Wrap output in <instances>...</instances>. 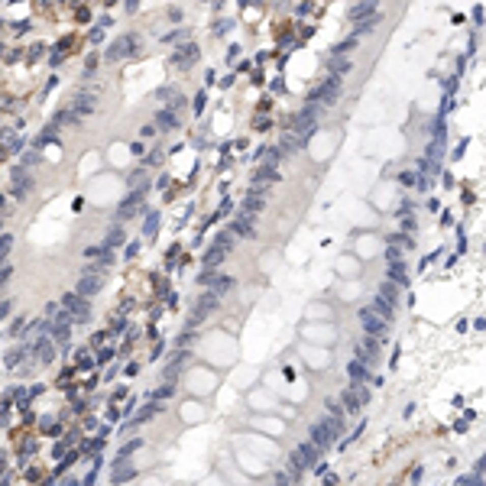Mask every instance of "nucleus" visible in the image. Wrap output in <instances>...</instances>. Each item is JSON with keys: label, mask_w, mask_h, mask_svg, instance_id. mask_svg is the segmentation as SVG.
<instances>
[{"label": "nucleus", "mask_w": 486, "mask_h": 486, "mask_svg": "<svg viewBox=\"0 0 486 486\" xmlns=\"http://www.w3.org/2000/svg\"><path fill=\"white\" fill-rule=\"evenodd\" d=\"M139 49V33H127V36H120V39H113L107 49H104V62H120V59H127L130 52H136Z\"/></svg>", "instance_id": "nucleus-1"}, {"label": "nucleus", "mask_w": 486, "mask_h": 486, "mask_svg": "<svg viewBox=\"0 0 486 486\" xmlns=\"http://www.w3.org/2000/svg\"><path fill=\"white\" fill-rule=\"evenodd\" d=\"M72 104H75V117H88V113H94L97 110V91L94 88H78L75 91V97H72Z\"/></svg>", "instance_id": "nucleus-2"}, {"label": "nucleus", "mask_w": 486, "mask_h": 486, "mask_svg": "<svg viewBox=\"0 0 486 486\" xmlns=\"http://www.w3.org/2000/svg\"><path fill=\"white\" fill-rule=\"evenodd\" d=\"M143 201H146V191H133L130 198H123L120 201V211H117V224H120V220H127V217H136L139 211H143Z\"/></svg>", "instance_id": "nucleus-3"}, {"label": "nucleus", "mask_w": 486, "mask_h": 486, "mask_svg": "<svg viewBox=\"0 0 486 486\" xmlns=\"http://www.w3.org/2000/svg\"><path fill=\"white\" fill-rule=\"evenodd\" d=\"M101 289H104V276H81L78 285H75V295L78 298H94Z\"/></svg>", "instance_id": "nucleus-4"}, {"label": "nucleus", "mask_w": 486, "mask_h": 486, "mask_svg": "<svg viewBox=\"0 0 486 486\" xmlns=\"http://www.w3.org/2000/svg\"><path fill=\"white\" fill-rule=\"evenodd\" d=\"M194 62H198V46H194V42L179 46V49H175V55H172V65L175 68H191Z\"/></svg>", "instance_id": "nucleus-5"}, {"label": "nucleus", "mask_w": 486, "mask_h": 486, "mask_svg": "<svg viewBox=\"0 0 486 486\" xmlns=\"http://www.w3.org/2000/svg\"><path fill=\"white\" fill-rule=\"evenodd\" d=\"M217 308V295H201L198 302H194V308H191V315H188V324H198L205 315H211Z\"/></svg>", "instance_id": "nucleus-6"}, {"label": "nucleus", "mask_w": 486, "mask_h": 486, "mask_svg": "<svg viewBox=\"0 0 486 486\" xmlns=\"http://www.w3.org/2000/svg\"><path fill=\"white\" fill-rule=\"evenodd\" d=\"M133 476H136V467H133V464L117 461V464H113V473H110V483H117V486H120V483L133 480Z\"/></svg>", "instance_id": "nucleus-7"}, {"label": "nucleus", "mask_w": 486, "mask_h": 486, "mask_svg": "<svg viewBox=\"0 0 486 486\" xmlns=\"http://www.w3.org/2000/svg\"><path fill=\"white\" fill-rule=\"evenodd\" d=\"M156 127H162V130H179V117H175V110L159 107V110H156Z\"/></svg>", "instance_id": "nucleus-8"}, {"label": "nucleus", "mask_w": 486, "mask_h": 486, "mask_svg": "<svg viewBox=\"0 0 486 486\" xmlns=\"http://www.w3.org/2000/svg\"><path fill=\"white\" fill-rule=\"evenodd\" d=\"M159 220H162V214H159V211H153V208H146V220H143V237H146V240H153V237H156Z\"/></svg>", "instance_id": "nucleus-9"}, {"label": "nucleus", "mask_w": 486, "mask_h": 486, "mask_svg": "<svg viewBox=\"0 0 486 486\" xmlns=\"http://www.w3.org/2000/svg\"><path fill=\"white\" fill-rule=\"evenodd\" d=\"M227 253H231V250H224V246H214V243H211V250L205 253V269H217L220 263H224Z\"/></svg>", "instance_id": "nucleus-10"}, {"label": "nucleus", "mask_w": 486, "mask_h": 486, "mask_svg": "<svg viewBox=\"0 0 486 486\" xmlns=\"http://www.w3.org/2000/svg\"><path fill=\"white\" fill-rule=\"evenodd\" d=\"M123 237H127V234H123V227H120V224H113L110 231L104 234V246H107V250H113V246H120V243H123Z\"/></svg>", "instance_id": "nucleus-11"}, {"label": "nucleus", "mask_w": 486, "mask_h": 486, "mask_svg": "<svg viewBox=\"0 0 486 486\" xmlns=\"http://www.w3.org/2000/svg\"><path fill=\"white\" fill-rule=\"evenodd\" d=\"M139 447H143V441H139V438H133V441H127V444H123V447H120V454H117V461H127V457H130V454H136V450H139Z\"/></svg>", "instance_id": "nucleus-12"}, {"label": "nucleus", "mask_w": 486, "mask_h": 486, "mask_svg": "<svg viewBox=\"0 0 486 486\" xmlns=\"http://www.w3.org/2000/svg\"><path fill=\"white\" fill-rule=\"evenodd\" d=\"M234 234H240V237H253V227H250V217H237L234 220V227H231Z\"/></svg>", "instance_id": "nucleus-13"}, {"label": "nucleus", "mask_w": 486, "mask_h": 486, "mask_svg": "<svg viewBox=\"0 0 486 486\" xmlns=\"http://www.w3.org/2000/svg\"><path fill=\"white\" fill-rule=\"evenodd\" d=\"M234 285V279L231 276H214V282H211V289H214V295H224L227 289Z\"/></svg>", "instance_id": "nucleus-14"}, {"label": "nucleus", "mask_w": 486, "mask_h": 486, "mask_svg": "<svg viewBox=\"0 0 486 486\" xmlns=\"http://www.w3.org/2000/svg\"><path fill=\"white\" fill-rule=\"evenodd\" d=\"M75 366L81 369V373H88V369L94 366V357H91V353H88V350H81V353H78V357H75Z\"/></svg>", "instance_id": "nucleus-15"}, {"label": "nucleus", "mask_w": 486, "mask_h": 486, "mask_svg": "<svg viewBox=\"0 0 486 486\" xmlns=\"http://www.w3.org/2000/svg\"><path fill=\"white\" fill-rule=\"evenodd\" d=\"M360 253H366V256H373V253H379V240L376 237H360Z\"/></svg>", "instance_id": "nucleus-16"}, {"label": "nucleus", "mask_w": 486, "mask_h": 486, "mask_svg": "<svg viewBox=\"0 0 486 486\" xmlns=\"http://www.w3.org/2000/svg\"><path fill=\"white\" fill-rule=\"evenodd\" d=\"M130 185H133L136 191H146L149 185H146V169H136L133 175H130Z\"/></svg>", "instance_id": "nucleus-17"}, {"label": "nucleus", "mask_w": 486, "mask_h": 486, "mask_svg": "<svg viewBox=\"0 0 486 486\" xmlns=\"http://www.w3.org/2000/svg\"><path fill=\"white\" fill-rule=\"evenodd\" d=\"M153 415H156V405H153V402H146L143 409H139V415L133 418V425H143V421H149V418H153Z\"/></svg>", "instance_id": "nucleus-18"}, {"label": "nucleus", "mask_w": 486, "mask_h": 486, "mask_svg": "<svg viewBox=\"0 0 486 486\" xmlns=\"http://www.w3.org/2000/svg\"><path fill=\"white\" fill-rule=\"evenodd\" d=\"M10 246H13V237H10V234H0V260L10 253Z\"/></svg>", "instance_id": "nucleus-19"}, {"label": "nucleus", "mask_w": 486, "mask_h": 486, "mask_svg": "<svg viewBox=\"0 0 486 486\" xmlns=\"http://www.w3.org/2000/svg\"><path fill=\"white\" fill-rule=\"evenodd\" d=\"M172 392H175V386H172V383H165V386H159L156 392H153V399H169Z\"/></svg>", "instance_id": "nucleus-20"}, {"label": "nucleus", "mask_w": 486, "mask_h": 486, "mask_svg": "<svg viewBox=\"0 0 486 486\" xmlns=\"http://www.w3.org/2000/svg\"><path fill=\"white\" fill-rule=\"evenodd\" d=\"M97 260H101V266L107 269L110 263H113V250H107V246H101V253H97Z\"/></svg>", "instance_id": "nucleus-21"}, {"label": "nucleus", "mask_w": 486, "mask_h": 486, "mask_svg": "<svg viewBox=\"0 0 486 486\" xmlns=\"http://www.w3.org/2000/svg\"><path fill=\"white\" fill-rule=\"evenodd\" d=\"M188 36H191V30H175V33L165 36V42H179V39H188Z\"/></svg>", "instance_id": "nucleus-22"}, {"label": "nucleus", "mask_w": 486, "mask_h": 486, "mask_svg": "<svg viewBox=\"0 0 486 486\" xmlns=\"http://www.w3.org/2000/svg\"><path fill=\"white\" fill-rule=\"evenodd\" d=\"M23 328H26V318H16V321L10 324V337H16V334H23Z\"/></svg>", "instance_id": "nucleus-23"}, {"label": "nucleus", "mask_w": 486, "mask_h": 486, "mask_svg": "<svg viewBox=\"0 0 486 486\" xmlns=\"http://www.w3.org/2000/svg\"><path fill=\"white\" fill-rule=\"evenodd\" d=\"M143 162H146V165H159V162H162V153H159V149H153V153H149Z\"/></svg>", "instance_id": "nucleus-24"}, {"label": "nucleus", "mask_w": 486, "mask_h": 486, "mask_svg": "<svg viewBox=\"0 0 486 486\" xmlns=\"http://www.w3.org/2000/svg\"><path fill=\"white\" fill-rule=\"evenodd\" d=\"M39 162V153H26L23 156V165H36Z\"/></svg>", "instance_id": "nucleus-25"}, {"label": "nucleus", "mask_w": 486, "mask_h": 486, "mask_svg": "<svg viewBox=\"0 0 486 486\" xmlns=\"http://www.w3.org/2000/svg\"><path fill=\"white\" fill-rule=\"evenodd\" d=\"M104 39V26H94L91 30V42H101Z\"/></svg>", "instance_id": "nucleus-26"}, {"label": "nucleus", "mask_w": 486, "mask_h": 486, "mask_svg": "<svg viewBox=\"0 0 486 486\" xmlns=\"http://www.w3.org/2000/svg\"><path fill=\"white\" fill-rule=\"evenodd\" d=\"M201 110H205V91L194 97V113H201Z\"/></svg>", "instance_id": "nucleus-27"}, {"label": "nucleus", "mask_w": 486, "mask_h": 486, "mask_svg": "<svg viewBox=\"0 0 486 486\" xmlns=\"http://www.w3.org/2000/svg\"><path fill=\"white\" fill-rule=\"evenodd\" d=\"M10 308H13V302H0V321H4V318L10 315Z\"/></svg>", "instance_id": "nucleus-28"}, {"label": "nucleus", "mask_w": 486, "mask_h": 486, "mask_svg": "<svg viewBox=\"0 0 486 486\" xmlns=\"http://www.w3.org/2000/svg\"><path fill=\"white\" fill-rule=\"evenodd\" d=\"M344 272H347V276H353V272H357V266H353V260H350V256L344 260Z\"/></svg>", "instance_id": "nucleus-29"}, {"label": "nucleus", "mask_w": 486, "mask_h": 486, "mask_svg": "<svg viewBox=\"0 0 486 486\" xmlns=\"http://www.w3.org/2000/svg\"><path fill=\"white\" fill-rule=\"evenodd\" d=\"M101 344H104V334H94V337H91V347L101 350Z\"/></svg>", "instance_id": "nucleus-30"}, {"label": "nucleus", "mask_w": 486, "mask_h": 486, "mask_svg": "<svg viewBox=\"0 0 486 486\" xmlns=\"http://www.w3.org/2000/svg\"><path fill=\"white\" fill-rule=\"evenodd\" d=\"M62 59H65V55H62V49H55V52H52V55H49V62H52V65H59Z\"/></svg>", "instance_id": "nucleus-31"}, {"label": "nucleus", "mask_w": 486, "mask_h": 486, "mask_svg": "<svg viewBox=\"0 0 486 486\" xmlns=\"http://www.w3.org/2000/svg\"><path fill=\"white\" fill-rule=\"evenodd\" d=\"M10 272H13L10 266H4V269H0V285H4V282H7V279H10Z\"/></svg>", "instance_id": "nucleus-32"}, {"label": "nucleus", "mask_w": 486, "mask_h": 486, "mask_svg": "<svg viewBox=\"0 0 486 486\" xmlns=\"http://www.w3.org/2000/svg\"><path fill=\"white\" fill-rule=\"evenodd\" d=\"M65 447H68V441H59V444H55V457L65 454Z\"/></svg>", "instance_id": "nucleus-33"}, {"label": "nucleus", "mask_w": 486, "mask_h": 486, "mask_svg": "<svg viewBox=\"0 0 486 486\" xmlns=\"http://www.w3.org/2000/svg\"><path fill=\"white\" fill-rule=\"evenodd\" d=\"M136 253H139V243H130L127 246V260H130V256H136Z\"/></svg>", "instance_id": "nucleus-34"}, {"label": "nucleus", "mask_w": 486, "mask_h": 486, "mask_svg": "<svg viewBox=\"0 0 486 486\" xmlns=\"http://www.w3.org/2000/svg\"><path fill=\"white\" fill-rule=\"evenodd\" d=\"M4 205H7V198H4V194H0V211H4Z\"/></svg>", "instance_id": "nucleus-35"}, {"label": "nucleus", "mask_w": 486, "mask_h": 486, "mask_svg": "<svg viewBox=\"0 0 486 486\" xmlns=\"http://www.w3.org/2000/svg\"><path fill=\"white\" fill-rule=\"evenodd\" d=\"M0 159H4V149H0Z\"/></svg>", "instance_id": "nucleus-36"}, {"label": "nucleus", "mask_w": 486, "mask_h": 486, "mask_svg": "<svg viewBox=\"0 0 486 486\" xmlns=\"http://www.w3.org/2000/svg\"><path fill=\"white\" fill-rule=\"evenodd\" d=\"M0 55H4V46H0Z\"/></svg>", "instance_id": "nucleus-37"}, {"label": "nucleus", "mask_w": 486, "mask_h": 486, "mask_svg": "<svg viewBox=\"0 0 486 486\" xmlns=\"http://www.w3.org/2000/svg\"><path fill=\"white\" fill-rule=\"evenodd\" d=\"M0 227H4V220H0Z\"/></svg>", "instance_id": "nucleus-38"}, {"label": "nucleus", "mask_w": 486, "mask_h": 486, "mask_svg": "<svg viewBox=\"0 0 486 486\" xmlns=\"http://www.w3.org/2000/svg\"><path fill=\"white\" fill-rule=\"evenodd\" d=\"M0 486H7V483H0Z\"/></svg>", "instance_id": "nucleus-39"}]
</instances>
